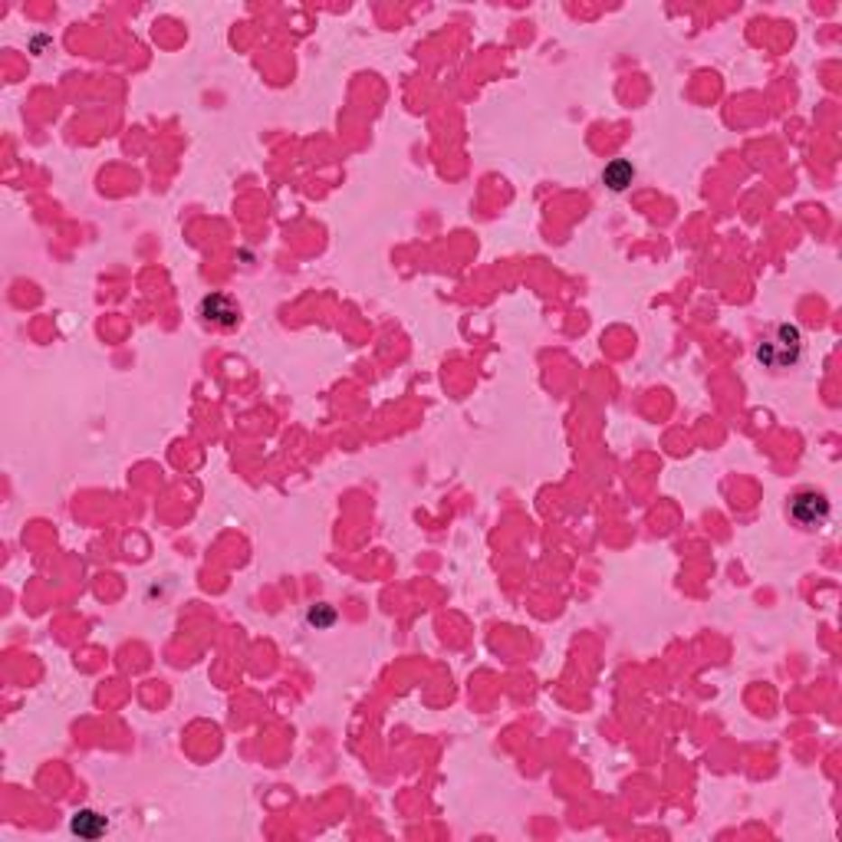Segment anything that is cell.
<instances>
[{"label":"cell","mask_w":842,"mask_h":842,"mask_svg":"<svg viewBox=\"0 0 842 842\" xmlns=\"http://www.w3.org/2000/svg\"><path fill=\"white\" fill-rule=\"evenodd\" d=\"M757 359L767 365V369H793L796 362L803 359V333L800 326L793 323H780L773 326V333L763 336L757 346Z\"/></svg>","instance_id":"1"},{"label":"cell","mask_w":842,"mask_h":842,"mask_svg":"<svg viewBox=\"0 0 842 842\" xmlns=\"http://www.w3.org/2000/svg\"><path fill=\"white\" fill-rule=\"evenodd\" d=\"M829 497H826L823 491H816V487H803V491H796L793 497H790V517L800 523L803 530H819L829 523Z\"/></svg>","instance_id":"2"},{"label":"cell","mask_w":842,"mask_h":842,"mask_svg":"<svg viewBox=\"0 0 842 842\" xmlns=\"http://www.w3.org/2000/svg\"><path fill=\"white\" fill-rule=\"evenodd\" d=\"M198 313H201L204 323L214 326V329H234V326L241 323V310H237V303H234L231 297H224V293L204 297L201 306H198Z\"/></svg>","instance_id":"3"},{"label":"cell","mask_w":842,"mask_h":842,"mask_svg":"<svg viewBox=\"0 0 842 842\" xmlns=\"http://www.w3.org/2000/svg\"><path fill=\"white\" fill-rule=\"evenodd\" d=\"M69 829H73V836H79V839H99V836L109 829V823H106V816H99L96 810H79V813L69 819Z\"/></svg>","instance_id":"4"},{"label":"cell","mask_w":842,"mask_h":842,"mask_svg":"<svg viewBox=\"0 0 842 842\" xmlns=\"http://www.w3.org/2000/svg\"><path fill=\"white\" fill-rule=\"evenodd\" d=\"M602 181H606L612 191H625V188L635 181V168H632V162H625V158H615V162H609V165H606V171H602Z\"/></svg>","instance_id":"5"},{"label":"cell","mask_w":842,"mask_h":842,"mask_svg":"<svg viewBox=\"0 0 842 842\" xmlns=\"http://www.w3.org/2000/svg\"><path fill=\"white\" fill-rule=\"evenodd\" d=\"M306 622H310L313 629H329L336 622V609L333 606H313V609L306 612Z\"/></svg>","instance_id":"6"}]
</instances>
